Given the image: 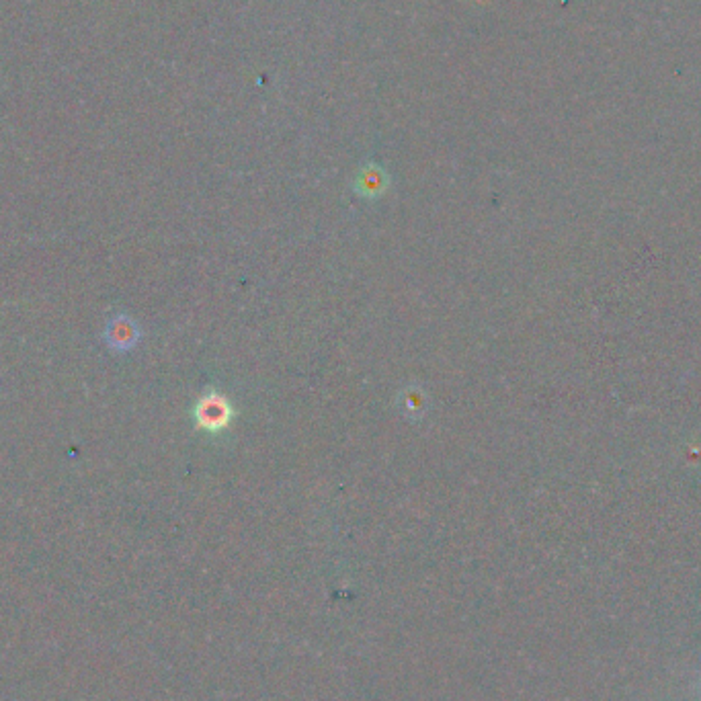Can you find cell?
<instances>
[{
    "instance_id": "obj_1",
    "label": "cell",
    "mask_w": 701,
    "mask_h": 701,
    "mask_svg": "<svg viewBox=\"0 0 701 701\" xmlns=\"http://www.w3.org/2000/svg\"><path fill=\"white\" fill-rule=\"evenodd\" d=\"M105 343L109 349H115L119 353L130 351L138 339H140V331L132 318L128 316H115L107 322L105 326Z\"/></svg>"
},
{
    "instance_id": "obj_2",
    "label": "cell",
    "mask_w": 701,
    "mask_h": 701,
    "mask_svg": "<svg viewBox=\"0 0 701 701\" xmlns=\"http://www.w3.org/2000/svg\"><path fill=\"white\" fill-rule=\"evenodd\" d=\"M230 417V410L222 398H203L197 406V421L205 429H218Z\"/></svg>"
}]
</instances>
